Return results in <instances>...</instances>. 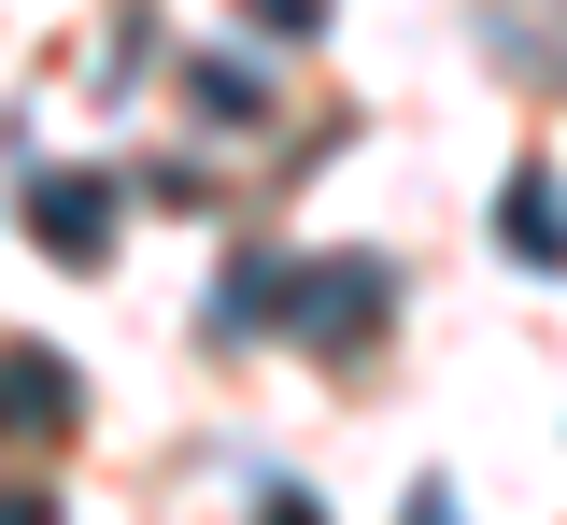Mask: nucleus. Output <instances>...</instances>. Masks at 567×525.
I'll use <instances>...</instances> for the list:
<instances>
[{"mask_svg":"<svg viewBox=\"0 0 567 525\" xmlns=\"http://www.w3.org/2000/svg\"><path fill=\"white\" fill-rule=\"evenodd\" d=\"M270 312L312 341V356H354V341L398 312V270H383V256H284V270H270Z\"/></svg>","mask_w":567,"mask_h":525,"instance_id":"f257e3e1","label":"nucleus"},{"mask_svg":"<svg viewBox=\"0 0 567 525\" xmlns=\"http://www.w3.org/2000/svg\"><path fill=\"white\" fill-rule=\"evenodd\" d=\"M29 241H43L58 270H100V256H114V185H100V171H43V185H29Z\"/></svg>","mask_w":567,"mask_h":525,"instance_id":"f03ea898","label":"nucleus"},{"mask_svg":"<svg viewBox=\"0 0 567 525\" xmlns=\"http://www.w3.org/2000/svg\"><path fill=\"white\" fill-rule=\"evenodd\" d=\"M71 412H85V383H71L58 356H0V441H43Z\"/></svg>","mask_w":567,"mask_h":525,"instance_id":"7ed1b4c3","label":"nucleus"},{"mask_svg":"<svg viewBox=\"0 0 567 525\" xmlns=\"http://www.w3.org/2000/svg\"><path fill=\"white\" fill-rule=\"evenodd\" d=\"M496 241H511L525 270H567V199H554V171H511V185H496Z\"/></svg>","mask_w":567,"mask_h":525,"instance_id":"20e7f679","label":"nucleus"},{"mask_svg":"<svg viewBox=\"0 0 567 525\" xmlns=\"http://www.w3.org/2000/svg\"><path fill=\"white\" fill-rule=\"evenodd\" d=\"M185 85H199V114H213V128H256V114H270V100H256V72H241V58H199V72H185Z\"/></svg>","mask_w":567,"mask_h":525,"instance_id":"39448f33","label":"nucleus"},{"mask_svg":"<svg viewBox=\"0 0 567 525\" xmlns=\"http://www.w3.org/2000/svg\"><path fill=\"white\" fill-rule=\"evenodd\" d=\"M256 29H284V43H298V29H327V0H256Z\"/></svg>","mask_w":567,"mask_h":525,"instance_id":"423d86ee","label":"nucleus"},{"mask_svg":"<svg viewBox=\"0 0 567 525\" xmlns=\"http://www.w3.org/2000/svg\"><path fill=\"white\" fill-rule=\"evenodd\" d=\"M398 525H454V497H440V483H412V512H398Z\"/></svg>","mask_w":567,"mask_h":525,"instance_id":"0eeeda50","label":"nucleus"},{"mask_svg":"<svg viewBox=\"0 0 567 525\" xmlns=\"http://www.w3.org/2000/svg\"><path fill=\"white\" fill-rule=\"evenodd\" d=\"M270 525H327V512H312V497H270Z\"/></svg>","mask_w":567,"mask_h":525,"instance_id":"6e6552de","label":"nucleus"}]
</instances>
